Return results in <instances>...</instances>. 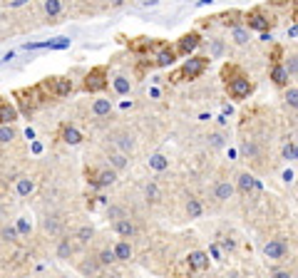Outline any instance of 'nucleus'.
<instances>
[{
    "instance_id": "37",
    "label": "nucleus",
    "mask_w": 298,
    "mask_h": 278,
    "mask_svg": "<svg viewBox=\"0 0 298 278\" xmlns=\"http://www.w3.org/2000/svg\"><path fill=\"white\" fill-rule=\"evenodd\" d=\"M15 228H18V233H20V236H27V233L32 231V224H30V219H27V216H20V219H18V224H15Z\"/></svg>"
},
{
    "instance_id": "35",
    "label": "nucleus",
    "mask_w": 298,
    "mask_h": 278,
    "mask_svg": "<svg viewBox=\"0 0 298 278\" xmlns=\"http://www.w3.org/2000/svg\"><path fill=\"white\" fill-rule=\"evenodd\" d=\"M283 100H286V104H288V107L298 109V87H288V90H286V95H283Z\"/></svg>"
},
{
    "instance_id": "3",
    "label": "nucleus",
    "mask_w": 298,
    "mask_h": 278,
    "mask_svg": "<svg viewBox=\"0 0 298 278\" xmlns=\"http://www.w3.org/2000/svg\"><path fill=\"white\" fill-rule=\"evenodd\" d=\"M15 97H18V102H20V112L23 114H32L35 109H37V104H43L48 97L43 95V90H40V85H35V87H25V90H18L15 92Z\"/></svg>"
},
{
    "instance_id": "5",
    "label": "nucleus",
    "mask_w": 298,
    "mask_h": 278,
    "mask_svg": "<svg viewBox=\"0 0 298 278\" xmlns=\"http://www.w3.org/2000/svg\"><path fill=\"white\" fill-rule=\"evenodd\" d=\"M85 177L92 186H112L117 181V172L112 169V167H87L85 169Z\"/></svg>"
},
{
    "instance_id": "42",
    "label": "nucleus",
    "mask_w": 298,
    "mask_h": 278,
    "mask_svg": "<svg viewBox=\"0 0 298 278\" xmlns=\"http://www.w3.org/2000/svg\"><path fill=\"white\" fill-rule=\"evenodd\" d=\"M209 144H211V147H221V144H224V134L214 132V134L209 137Z\"/></svg>"
},
{
    "instance_id": "24",
    "label": "nucleus",
    "mask_w": 298,
    "mask_h": 278,
    "mask_svg": "<svg viewBox=\"0 0 298 278\" xmlns=\"http://www.w3.org/2000/svg\"><path fill=\"white\" fill-rule=\"evenodd\" d=\"M117 147H120L122 154L134 152V137H132V134H120V137H117Z\"/></svg>"
},
{
    "instance_id": "15",
    "label": "nucleus",
    "mask_w": 298,
    "mask_h": 278,
    "mask_svg": "<svg viewBox=\"0 0 298 278\" xmlns=\"http://www.w3.org/2000/svg\"><path fill=\"white\" fill-rule=\"evenodd\" d=\"M107 162H109V167L115 169V172H122V169H127L129 159H127V154H122V152H109V154H107Z\"/></svg>"
},
{
    "instance_id": "30",
    "label": "nucleus",
    "mask_w": 298,
    "mask_h": 278,
    "mask_svg": "<svg viewBox=\"0 0 298 278\" xmlns=\"http://www.w3.org/2000/svg\"><path fill=\"white\" fill-rule=\"evenodd\" d=\"M43 226H45V231H48V233H52V236H57V233L62 231V224H60V219H57V216H48V219L43 221Z\"/></svg>"
},
{
    "instance_id": "31",
    "label": "nucleus",
    "mask_w": 298,
    "mask_h": 278,
    "mask_svg": "<svg viewBox=\"0 0 298 278\" xmlns=\"http://www.w3.org/2000/svg\"><path fill=\"white\" fill-rule=\"evenodd\" d=\"M231 37H234V43H239V45H246L248 43V30L246 27H231Z\"/></svg>"
},
{
    "instance_id": "23",
    "label": "nucleus",
    "mask_w": 298,
    "mask_h": 278,
    "mask_svg": "<svg viewBox=\"0 0 298 278\" xmlns=\"http://www.w3.org/2000/svg\"><path fill=\"white\" fill-rule=\"evenodd\" d=\"M45 15L50 18V20H55L60 13H62V0H45Z\"/></svg>"
},
{
    "instance_id": "46",
    "label": "nucleus",
    "mask_w": 298,
    "mask_h": 278,
    "mask_svg": "<svg viewBox=\"0 0 298 278\" xmlns=\"http://www.w3.org/2000/svg\"><path fill=\"white\" fill-rule=\"evenodd\" d=\"M293 20L298 23V0H293Z\"/></svg>"
},
{
    "instance_id": "6",
    "label": "nucleus",
    "mask_w": 298,
    "mask_h": 278,
    "mask_svg": "<svg viewBox=\"0 0 298 278\" xmlns=\"http://www.w3.org/2000/svg\"><path fill=\"white\" fill-rule=\"evenodd\" d=\"M107 79H109V72L104 65H97L92 67L87 75H85V82H82V90L85 92H102L107 87Z\"/></svg>"
},
{
    "instance_id": "32",
    "label": "nucleus",
    "mask_w": 298,
    "mask_h": 278,
    "mask_svg": "<svg viewBox=\"0 0 298 278\" xmlns=\"http://www.w3.org/2000/svg\"><path fill=\"white\" fill-rule=\"evenodd\" d=\"M97 261H99V266H112L117 258H115V251H112V249H102L99 256H97Z\"/></svg>"
},
{
    "instance_id": "49",
    "label": "nucleus",
    "mask_w": 298,
    "mask_h": 278,
    "mask_svg": "<svg viewBox=\"0 0 298 278\" xmlns=\"http://www.w3.org/2000/svg\"><path fill=\"white\" fill-rule=\"evenodd\" d=\"M288 35H298V27H293V30H291V32H288Z\"/></svg>"
},
{
    "instance_id": "22",
    "label": "nucleus",
    "mask_w": 298,
    "mask_h": 278,
    "mask_svg": "<svg viewBox=\"0 0 298 278\" xmlns=\"http://www.w3.org/2000/svg\"><path fill=\"white\" fill-rule=\"evenodd\" d=\"M112 112V102L109 100H95L92 102V114L95 117H107Z\"/></svg>"
},
{
    "instance_id": "28",
    "label": "nucleus",
    "mask_w": 298,
    "mask_h": 278,
    "mask_svg": "<svg viewBox=\"0 0 298 278\" xmlns=\"http://www.w3.org/2000/svg\"><path fill=\"white\" fill-rule=\"evenodd\" d=\"M256 186H258V184H256V179H253L251 174H241V177H239V191H241V194H248V191L256 189Z\"/></svg>"
},
{
    "instance_id": "48",
    "label": "nucleus",
    "mask_w": 298,
    "mask_h": 278,
    "mask_svg": "<svg viewBox=\"0 0 298 278\" xmlns=\"http://www.w3.org/2000/svg\"><path fill=\"white\" fill-rule=\"evenodd\" d=\"M122 5V0H112V8H120Z\"/></svg>"
},
{
    "instance_id": "26",
    "label": "nucleus",
    "mask_w": 298,
    "mask_h": 278,
    "mask_svg": "<svg viewBox=\"0 0 298 278\" xmlns=\"http://www.w3.org/2000/svg\"><path fill=\"white\" fill-rule=\"evenodd\" d=\"M15 137H18V132L13 125H0V144H10Z\"/></svg>"
},
{
    "instance_id": "29",
    "label": "nucleus",
    "mask_w": 298,
    "mask_h": 278,
    "mask_svg": "<svg viewBox=\"0 0 298 278\" xmlns=\"http://www.w3.org/2000/svg\"><path fill=\"white\" fill-rule=\"evenodd\" d=\"M129 90H132V82H129L124 75H117V77H115V92H117V95H127Z\"/></svg>"
},
{
    "instance_id": "10",
    "label": "nucleus",
    "mask_w": 298,
    "mask_h": 278,
    "mask_svg": "<svg viewBox=\"0 0 298 278\" xmlns=\"http://www.w3.org/2000/svg\"><path fill=\"white\" fill-rule=\"evenodd\" d=\"M174 60H176V50H174V48H169L167 43H159V48H157V57H154V65H157V67H169V65H174Z\"/></svg>"
},
{
    "instance_id": "20",
    "label": "nucleus",
    "mask_w": 298,
    "mask_h": 278,
    "mask_svg": "<svg viewBox=\"0 0 298 278\" xmlns=\"http://www.w3.org/2000/svg\"><path fill=\"white\" fill-rule=\"evenodd\" d=\"M112 251H115V258H117V261H129V258H132V246H129V241H117Z\"/></svg>"
},
{
    "instance_id": "39",
    "label": "nucleus",
    "mask_w": 298,
    "mask_h": 278,
    "mask_svg": "<svg viewBox=\"0 0 298 278\" xmlns=\"http://www.w3.org/2000/svg\"><path fill=\"white\" fill-rule=\"evenodd\" d=\"M97 266H99V261H97V258H95V261H85V263L80 266V271H82V273H95V271H97Z\"/></svg>"
},
{
    "instance_id": "1",
    "label": "nucleus",
    "mask_w": 298,
    "mask_h": 278,
    "mask_svg": "<svg viewBox=\"0 0 298 278\" xmlns=\"http://www.w3.org/2000/svg\"><path fill=\"white\" fill-rule=\"evenodd\" d=\"M221 75H224L226 92H229L231 100H246V97L251 95L253 85H251V79L244 75V70H241L239 65H226V67L221 70Z\"/></svg>"
},
{
    "instance_id": "43",
    "label": "nucleus",
    "mask_w": 298,
    "mask_h": 278,
    "mask_svg": "<svg viewBox=\"0 0 298 278\" xmlns=\"http://www.w3.org/2000/svg\"><path fill=\"white\" fill-rule=\"evenodd\" d=\"M241 149H244V154H246V156H256V147H253L251 142H244V144H241Z\"/></svg>"
},
{
    "instance_id": "36",
    "label": "nucleus",
    "mask_w": 298,
    "mask_h": 278,
    "mask_svg": "<svg viewBox=\"0 0 298 278\" xmlns=\"http://www.w3.org/2000/svg\"><path fill=\"white\" fill-rule=\"evenodd\" d=\"M92 236H95V228H92V226H82V228L77 231V241H80V244H90Z\"/></svg>"
},
{
    "instance_id": "2",
    "label": "nucleus",
    "mask_w": 298,
    "mask_h": 278,
    "mask_svg": "<svg viewBox=\"0 0 298 278\" xmlns=\"http://www.w3.org/2000/svg\"><path fill=\"white\" fill-rule=\"evenodd\" d=\"M209 57H204V55H197V57H189L184 65H181V70L176 72V75H172L169 79L172 82H179V79H197V77H201L204 72H206V67H209Z\"/></svg>"
},
{
    "instance_id": "21",
    "label": "nucleus",
    "mask_w": 298,
    "mask_h": 278,
    "mask_svg": "<svg viewBox=\"0 0 298 278\" xmlns=\"http://www.w3.org/2000/svg\"><path fill=\"white\" fill-rule=\"evenodd\" d=\"M32 189H35V181H32L30 177H20L18 184H15V194H18V196H30Z\"/></svg>"
},
{
    "instance_id": "8",
    "label": "nucleus",
    "mask_w": 298,
    "mask_h": 278,
    "mask_svg": "<svg viewBox=\"0 0 298 278\" xmlns=\"http://www.w3.org/2000/svg\"><path fill=\"white\" fill-rule=\"evenodd\" d=\"M201 45V35L199 32H186V35H181L179 37V43H176V55H189V52H194L197 48Z\"/></svg>"
},
{
    "instance_id": "27",
    "label": "nucleus",
    "mask_w": 298,
    "mask_h": 278,
    "mask_svg": "<svg viewBox=\"0 0 298 278\" xmlns=\"http://www.w3.org/2000/svg\"><path fill=\"white\" fill-rule=\"evenodd\" d=\"M149 167H152L154 172H164L169 167V159L164 154H154V156H149Z\"/></svg>"
},
{
    "instance_id": "14",
    "label": "nucleus",
    "mask_w": 298,
    "mask_h": 278,
    "mask_svg": "<svg viewBox=\"0 0 298 278\" xmlns=\"http://www.w3.org/2000/svg\"><path fill=\"white\" fill-rule=\"evenodd\" d=\"M18 119V107L10 102H0V125H13Z\"/></svg>"
},
{
    "instance_id": "4",
    "label": "nucleus",
    "mask_w": 298,
    "mask_h": 278,
    "mask_svg": "<svg viewBox=\"0 0 298 278\" xmlns=\"http://www.w3.org/2000/svg\"><path fill=\"white\" fill-rule=\"evenodd\" d=\"M40 90H43V95L48 100L50 97L60 100V97H67L72 92V79L70 77H45L40 82Z\"/></svg>"
},
{
    "instance_id": "25",
    "label": "nucleus",
    "mask_w": 298,
    "mask_h": 278,
    "mask_svg": "<svg viewBox=\"0 0 298 278\" xmlns=\"http://www.w3.org/2000/svg\"><path fill=\"white\" fill-rule=\"evenodd\" d=\"M72 253H74V246H72V241H70V238H62V241H60V246H57V258L67 261Z\"/></svg>"
},
{
    "instance_id": "19",
    "label": "nucleus",
    "mask_w": 298,
    "mask_h": 278,
    "mask_svg": "<svg viewBox=\"0 0 298 278\" xmlns=\"http://www.w3.org/2000/svg\"><path fill=\"white\" fill-rule=\"evenodd\" d=\"M201 214H204V206H201L199 199L197 196L186 199V216H189V219H201Z\"/></svg>"
},
{
    "instance_id": "13",
    "label": "nucleus",
    "mask_w": 298,
    "mask_h": 278,
    "mask_svg": "<svg viewBox=\"0 0 298 278\" xmlns=\"http://www.w3.org/2000/svg\"><path fill=\"white\" fill-rule=\"evenodd\" d=\"M186 263H189L192 271H206V268H209V256H206L204 251H194V253H189Z\"/></svg>"
},
{
    "instance_id": "41",
    "label": "nucleus",
    "mask_w": 298,
    "mask_h": 278,
    "mask_svg": "<svg viewBox=\"0 0 298 278\" xmlns=\"http://www.w3.org/2000/svg\"><path fill=\"white\" fill-rule=\"evenodd\" d=\"M221 246L226 249V251H234V249H236V241H234L231 236H224V238H221Z\"/></svg>"
},
{
    "instance_id": "45",
    "label": "nucleus",
    "mask_w": 298,
    "mask_h": 278,
    "mask_svg": "<svg viewBox=\"0 0 298 278\" xmlns=\"http://www.w3.org/2000/svg\"><path fill=\"white\" fill-rule=\"evenodd\" d=\"M271 278H293V276H291L288 271H273V276H271Z\"/></svg>"
},
{
    "instance_id": "33",
    "label": "nucleus",
    "mask_w": 298,
    "mask_h": 278,
    "mask_svg": "<svg viewBox=\"0 0 298 278\" xmlns=\"http://www.w3.org/2000/svg\"><path fill=\"white\" fill-rule=\"evenodd\" d=\"M288 62L283 65V70H286V75L288 77H298V55H291V57H286Z\"/></svg>"
},
{
    "instance_id": "9",
    "label": "nucleus",
    "mask_w": 298,
    "mask_h": 278,
    "mask_svg": "<svg viewBox=\"0 0 298 278\" xmlns=\"http://www.w3.org/2000/svg\"><path fill=\"white\" fill-rule=\"evenodd\" d=\"M264 253H266V258H271V261H281V258H286V253H288V244L281 241V238H271V241L264 246Z\"/></svg>"
},
{
    "instance_id": "38",
    "label": "nucleus",
    "mask_w": 298,
    "mask_h": 278,
    "mask_svg": "<svg viewBox=\"0 0 298 278\" xmlns=\"http://www.w3.org/2000/svg\"><path fill=\"white\" fill-rule=\"evenodd\" d=\"M157 199H159L157 184H147V202H157Z\"/></svg>"
},
{
    "instance_id": "16",
    "label": "nucleus",
    "mask_w": 298,
    "mask_h": 278,
    "mask_svg": "<svg viewBox=\"0 0 298 278\" xmlns=\"http://www.w3.org/2000/svg\"><path fill=\"white\" fill-rule=\"evenodd\" d=\"M115 231L122 236V238H129V236H134V224H132V219L129 216H122V219H117L115 221Z\"/></svg>"
},
{
    "instance_id": "18",
    "label": "nucleus",
    "mask_w": 298,
    "mask_h": 278,
    "mask_svg": "<svg viewBox=\"0 0 298 278\" xmlns=\"http://www.w3.org/2000/svg\"><path fill=\"white\" fill-rule=\"evenodd\" d=\"M271 82L276 87H286L288 85V75H286V70H283L281 62L278 65H271Z\"/></svg>"
},
{
    "instance_id": "40",
    "label": "nucleus",
    "mask_w": 298,
    "mask_h": 278,
    "mask_svg": "<svg viewBox=\"0 0 298 278\" xmlns=\"http://www.w3.org/2000/svg\"><path fill=\"white\" fill-rule=\"evenodd\" d=\"M122 216H124V211H122L120 206H109V209H107V219H115V221H117V219H122Z\"/></svg>"
},
{
    "instance_id": "7",
    "label": "nucleus",
    "mask_w": 298,
    "mask_h": 278,
    "mask_svg": "<svg viewBox=\"0 0 298 278\" xmlns=\"http://www.w3.org/2000/svg\"><path fill=\"white\" fill-rule=\"evenodd\" d=\"M246 27L248 30H258V32H266L273 27V15H269L264 8H253L246 15Z\"/></svg>"
},
{
    "instance_id": "12",
    "label": "nucleus",
    "mask_w": 298,
    "mask_h": 278,
    "mask_svg": "<svg viewBox=\"0 0 298 278\" xmlns=\"http://www.w3.org/2000/svg\"><path fill=\"white\" fill-rule=\"evenodd\" d=\"M214 199L216 202H229V199L234 196V184L231 181H226V179H221V181H216L214 184Z\"/></svg>"
},
{
    "instance_id": "44",
    "label": "nucleus",
    "mask_w": 298,
    "mask_h": 278,
    "mask_svg": "<svg viewBox=\"0 0 298 278\" xmlns=\"http://www.w3.org/2000/svg\"><path fill=\"white\" fill-rule=\"evenodd\" d=\"M283 156H286V159H293V144H286V147H283Z\"/></svg>"
},
{
    "instance_id": "47",
    "label": "nucleus",
    "mask_w": 298,
    "mask_h": 278,
    "mask_svg": "<svg viewBox=\"0 0 298 278\" xmlns=\"http://www.w3.org/2000/svg\"><path fill=\"white\" fill-rule=\"evenodd\" d=\"M293 159L298 162V144H293Z\"/></svg>"
},
{
    "instance_id": "11",
    "label": "nucleus",
    "mask_w": 298,
    "mask_h": 278,
    "mask_svg": "<svg viewBox=\"0 0 298 278\" xmlns=\"http://www.w3.org/2000/svg\"><path fill=\"white\" fill-rule=\"evenodd\" d=\"M25 48L27 50H65V48H70V37H55L50 43H30Z\"/></svg>"
},
{
    "instance_id": "17",
    "label": "nucleus",
    "mask_w": 298,
    "mask_h": 278,
    "mask_svg": "<svg viewBox=\"0 0 298 278\" xmlns=\"http://www.w3.org/2000/svg\"><path fill=\"white\" fill-rule=\"evenodd\" d=\"M60 139L65 142V144H80L85 137L77 132V129H74V127H70V125H65L62 129H60Z\"/></svg>"
},
{
    "instance_id": "34",
    "label": "nucleus",
    "mask_w": 298,
    "mask_h": 278,
    "mask_svg": "<svg viewBox=\"0 0 298 278\" xmlns=\"http://www.w3.org/2000/svg\"><path fill=\"white\" fill-rule=\"evenodd\" d=\"M18 228L15 226H3L0 228V238H3V241H18Z\"/></svg>"
}]
</instances>
